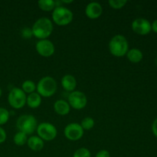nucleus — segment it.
Returning a JSON list of instances; mask_svg holds the SVG:
<instances>
[{
  "label": "nucleus",
  "instance_id": "obj_18",
  "mask_svg": "<svg viewBox=\"0 0 157 157\" xmlns=\"http://www.w3.org/2000/svg\"><path fill=\"white\" fill-rule=\"evenodd\" d=\"M38 5L39 9L44 12L53 11L57 7L56 1L53 0H39L38 2Z\"/></svg>",
  "mask_w": 157,
  "mask_h": 157
},
{
  "label": "nucleus",
  "instance_id": "obj_12",
  "mask_svg": "<svg viewBox=\"0 0 157 157\" xmlns=\"http://www.w3.org/2000/svg\"><path fill=\"white\" fill-rule=\"evenodd\" d=\"M103 13V8L99 2H91L86 6L85 15L90 19L98 18Z\"/></svg>",
  "mask_w": 157,
  "mask_h": 157
},
{
  "label": "nucleus",
  "instance_id": "obj_1",
  "mask_svg": "<svg viewBox=\"0 0 157 157\" xmlns=\"http://www.w3.org/2000/svg\"><path fill=\"white\" fill-rule=\"evenodd\" d=\"M53 23L47 17H41L35 21L32 25V31L33 36L39 40L48 39L53 32Z\"/></svg>",
  "mask_w": 157,
  "mask_h": 157
},
{
  "label": "nucleus",
  "instance_id": "obj_14",
  "mask_svg": "<svg viewBox=\"0 0 157 157\" xmlns=\"http://www.w3.org/2000/svg\"><path fill=\"white\" fill-rule=\"evenodd\" d=\"M54 110L55 113H58V115L61 116H65L68 114L71 110V107L67 101L64 100H58L54 104Z\"/></svg>",
  "mask_w": 157,
  "mask_h": 157
},
{
  "label": "nucleus",
  "instance_id": "obj_3",
  "mask_svg": "<svg viewBox=\"0 0 157 157\" xmlns=\"http://www.w3.org/2000/svg\"><path fill=\"white\" fill-rule=\"evenodd\" d=\"M57 86L56 81L52 77H44L36 84L37 93L43 98H50L56 92Z\"/></svg>",
  "mask_w": 157,
  "mask_h": 157
},
{
  "label": "nucleus",
  "instance_id": "obj_15",
  "mask_svg": "<svg viewBox=\"0 0 157 157\" xmlns=\"http://www.w3.org/2000/svg\"><path fill=\"white\" fill-rule=\"evenodd\" d=\"M27 145L29 148L33 151H40L44 147V141L38 136H31L28 138Z\"/></svg>",
  "mask_w": 157,
  "mask_h": 157
},
{
  "label": "nucleus",
  "instance_id": "obj_24",
  "mask_svg": "<svg viewBox=\"0 0 157 157\" xmlns=\"http://www.w3.org/2000/svg\"><path fill=\"white\" fill-rule=\"evenodd\" d=\"M73 157H91V154L88 149L85 147H81L75 152Z\"/></svg>",
  "mask_w": 157,
  "mask_h": 157
},
{
  "label": "nucleus",
  "instance_id": "obj_20",
  "mask_svg": "<svg viewBox=\"0 0 157 157\" xmlns=\"http://www.w3.org/2000/svg\"><path fill=\"white\" fill-rule=\"evenodd\" d=\"M28 135L21 131H18L15 134L13 137L14 144L17 146H23L27 144Z\"/></svg>",
  "mask_w": 157,
  "mask_h": 157
},
{
  "label": "nucleus",
  "instance_id": "obj_23",
  "mask_svg": "<svg viewBox=\"0 0 157 157\" xmlns=\"http://www.w3.org/2000/svg\"><path fill=\"white\" fill-rule=\"evenodd\" d=\"M127 3V0H110L108 1V4L110 5V7L114 9H122Z\"/></svg>",
  "mask_w": 157,
  "mask_h": 157
},
{
  "label": "nucleus",
  "instance_id": "obj_9",
  "mask_svg": "<svg viewBox=\"0 0 157 157\" xmlns=\"http://www.w3.org/2000/svg\"><path fill=\"white\" fill-rule=\"evenodd\" d=\"M84 131L81 125L77 123L69 124L64 127V134L67 140L71 141H77L81 139L84 135Z\"/></svg>",
  "mask_w": 157,
  "mask_h": 157
},
{
  "label": "nucleus",
  "instance_id": "obj_5",
  "mask_svg": "<svg viewBox=\"0 0 157 157\" xmlns=\"http://www.w3.org/2000/svg\"><path fill=\"white\" fill-rule=\"evenodd\" d=\"M52 20L59 26H65L70 24L74 18L73 12L64 6H58L52 12Z\"/></svg>",
  "mask_w": 157,
  "mask_h": 157
},
{
  "label": "nucleus",
  "instance_id": "obj_6",
  "mask_svg": "<svg viewBox=\"0 0 157 157\" xmlns=\"http://www.w3.org/2000/svg\"><path fill=\"white\" fill-rule=\"evenodd\" d=\"M25 93L18 87H14L8 95V102L14 109H21L26 104Z\"/></svg>",
  "mask_w": 157,
  "mask_h": 157
},
{
  "label": "nucleus",
  "instance_id": "obj_25",
  "mask_svg": "<svg viewBox=\"0 0 157 157\" xmlns=\"http://www.w3.org/2000/svg\"><path fill=\"white\" fill-rule=\"evenodd\" d=\"M21 35L22 36L23 38H25V39H29V38H31L32 36H33V33H32V29L30 28H23L21 31Z\"/></svg>",
  "mask_w": 157,
  "mask_h": 157
},
{
  "label": "nucleus",
  "instance_id": "obj_4",
  "mask_svg": "<svg viewBox=\"0 0 157 157\" xmlns=\"http://www.w3.org/2000/svg\"><path fill=\"white\" fill-rule=\"evenodd\" d=\"M16 127L19 131L23 132L27 135H31L36 130L38 123L36 118L33 115L24 114L21 115L17 119Z\"/></svg>",
  "mask_w": 157,
  "mask_h": 157
},
{
  "label": "nucleus",
  "instance_id": "obj_19",
  "mask_svg": "<svg viewBox=\"0 0 157 157\" xmlns=\"http://www.w3.org/2000/svg\"><path fill=\"white\" fill-rule=\"evenodd\" d=\"M21 90L25 92V94H30L34 93L36 90V84L34 81H31V80H26L21 84Z\"/></svg>",
  "mask_w": 157,
  "mask_h": 157
},
{
  "label": "nucleus",
  "instance_id": "obj_29",
  "mask_svg": "<svg viewBox=\"0 0 157 157\" xmlns=\"http://www.w3.org/2000/svg\"><path fill=\"white\" fill-rule=\"evenodd\" d=\"M151 28L152 30H153L155 33H157V19L155 20V21L152 23Z\"/></svg>",
  "mask_w": 157,
  "mask_h": 157
},
{
  "label": "nucleus",
  "instance_id": "obj_7",
  "mask_svg": "<svg viewBox=\"0 0 157 157\" xmlns=\"http://www.w3.org/2000/svg\"><path fill=\"white\" fill-rule=\"evenodd\" d=\"M36 132L38 136H39L43 141L53 140L58 134L55 126L48 122H43L38 125Z\"/></svg>",
  "mask_w": 157,
  "mask_h": 157
},
{
  "label": "nucleus",
  "instance_id": "obj_17",
  "mask_svg": "<svg viewBox=\"0 0 157 157\" xmlns=\"http://www.w3.org/2000/svg\"><path fill=\"white\" fill-rule=\"evenodd\" d=\"M126 55H127L129 61L132 63H134V64L140 62L143 59V57H144L143 52L138 48L130 49Z\"/></svg>",
  "mask_w": 157,
  "mask_h": 157
},
{
  "label": "nucleus",
  "instance_id": "obj_22",
  "mask_svg": "<svg viewBox=\"0 0 157 157\" xmlns=\"http://www.w3.org/2000/svg\"><path fill=\"white\" fill-rule=\"evenodd\" d=\"M10 117V113L7 109L0 107V127L5 125L9 121Z\"/></svg>",
  "mask_w": 157,
  "mask_h": 157
},
{
  "label": "nucleus",
  "instance_id": "obj_31",
  "mask_svg": "<svg viewBox=\"0 0 157 157\" xmlns=\"http://www.w3.org/2000/svg\"><path fill=\"white\" fill-rule=\"evenodd\" d=\"M2 94V89L0 88V98H1Z\"/></svg>",
  "mask_w": 157,
  "mask_h": 157
},
{
  "label": "nucleus",
  "instance_id": "obj_10",
  "mask_svg": "<svg viewBox=\"0 0 157 157\" xmlns=\"http://www.w3.org/2000/svg\"><path fill=\"white\" fill-rule=\"evenodd\" d=\"M35 49L41 56L44 57V58H48L53 55L55 51V45L52 41L48 39L39 40L36 43Z\"/></svg>",
  "mask_w": 157,
  "mask_h": 157
},
{
  "label": "nucleus",
  "instance_id": "obj_11",
  "mask_svg": "<svg viewBox=\"0 0 157 157\" xmlns=\"http://www.w3.org/2000/svg\"><path fill=\"white\" fill-rule=\"evenodd\" d=\"M132 29L135 33L140 35H146L150 33L152 30L151 23L144 18H136L132 22Z\"/></svg>",
  "mask_w": 157,
  "mask_h": 157
},
{
  "label": "nucleus",
  "instance_id": "obj_26",
  "mask_svg": "<svg viewBox=\"0 0 157 157\" xmlns=\"http://www.w3.org/2000/svg\"><path fill=\"white\" fill-rule=\"evenodd\" d=\"M6 137H7V135H6V130L2 127H0V144L6 141Z\"/></svg>",
  "mask_w": 157,
  "mask_h": 157
},
{
  "label": "nucleus",
  "instance_id": "obj_2",
  "mask_svg": "<svg viewBox=\"0 0 157 157\" xmlns=\"http://www.w3.org/2000/svg\"><path fill=\"white\" fill-rule=\"evenodd\" d=\"M108 46L111 55L117 58L126 55L129 51L128 41L122 35H114L110 39Z\"/></svg>",
  "mask_w": 157,
  "mask_h": 157
},
{
  "label": "nucleus",
  "instance_id": "obj_16",
  "mask_svg": "<svg viewBox=\"0 0 157 157\" xmlns=\"http://www.w3.org/2000/svg\"><path fill=\"white\" fill-rule=\"evenodd\" d=\"M41 97L37 92L30 94L26 98V104L28 107L32 109L38 108L41 104Z\"/></svg>",
  "mask_w": 157,
  "mask_h": 157
},
{
  "label": "nucleus",
  "instance_id": "obj_21",
  "mask_svg": "<svg viewBox=\"0 0 157 157\" xmlns=\"http://www.w3.org/2000/svg\"><path fill=\"white\" fill-rule=\"evenodd\" d=\"M94 120L93 119L90 117H84V119L81 121V127H82V129L84 130H90L94 127Z\"/></svg>",
  "mask_w": 157,
  "mask_h": 157
},
{
  "label": "nucleus",
  "instance_id": "obj_28",
  "mask_svg": "<svg viewBox=\"0 0 157 157\" xmlns=\"http://www.w3.org/2000/svg\"><path fill=\"white\" fill-rule=\"evenodd\" d=\"M152 131H153V135L157 138V117L154 120L152 124Z\"/></svg>",
  "mask_w": 157,
  "mask_h": 157
},
{
  "label": "nucleus",
  "instance_id": "obj_13",
  "mask_svg": "<svg viewBox=\"0 0 157 157\" xmlns=\"http://www.w3.org/2000/svg\"><path fill=\"white\" fill-rule=\"evenodd\" d=\"M61 84L64 90L68 92H72L75 90L77 86L76 78L71 75H65L61 78Z\"/></svg>",
  "mask_w": 157,
  "mask_h": 157
},
{
  "label": "nucleus",
  "instance_id": "obj_30",
  "mask_svg": "<svg viewBox=\"0 0 157 157\" xmlns=\"http://www.w3.org/2000/svg\"><path fill=\"white\" fill-rule=\"evenodd\" d=\"M61 2L65 3V4H69V3L73 2V1H72V0H70V1H65V0H62V1H61Z\"/></svg>",
  "mask_w": 157,
  "mask_h": 157
},
{
  "label": "nucleus",
  "instance_id": "obj_8",
  "mask_svg": "<svg viewBox=\"0 0 157 157\" xmlns=\"http://www.w3.org/2000/svg\"><path fill=\"white\" fill-rule=\"evenodd\" d=\"M67 103L71 107L75 110H81L84 108L87 104L86 95L79 90H74L69 94L67 97Z\"/></svg>",
  "mask_w": 157,
  "mask_h": 157
},
{
  "label": "nucleus",
  "instance_id": "obj_27",
  "mask_svg": "<svg viewBox=\"0 0 157 157\" xmlns=\"http://www.w3.org/2000/svg\"><path fill=\"white\" fill-rule=\"evenodd\" d=\"M95 157H110V154L107 150H101L97 153Z\"/></svg>",
  "mask_w": 157,
  "mask_h": 157
}]
</instances>
